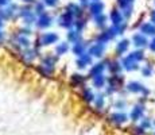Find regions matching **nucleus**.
Segmentation results:
<instances>
[{
  "label": "nucleus",
  "instance_id": "4be33fe9",
  "mask_svg": "<svg viewBox=\"0 0 155 135\" xmlns=\"http://www.w3.org/2000/svg\"><path fill=\"white\" fill-rule=\"evenodd\" d=\"M134 0H117V5L120 7V10H127V8H132Z\"/></svg>",
  "mask_w": 155,
  "mask_h": 135
},
{
  "label": "nucleus",
  "instance_id": "393cba45",
  "mask_svg": "<svg viewBox=\"0 0 155 135\" xmlns=\"http://www.w3.org/2000/svg\"><path fill=\"white\" fill-rule=\"evenodd\" d=\"M153 126V123H151L150 119H147V118H143L142 120H140V127H143L144 130H148V128Z\"/></svg>",
  "mask_w": 155,
  "mask_h": 135
},
{
  "label": "nucleus",
  "instance_id": "4c0bfd02",
  "mask_svg": "<svg viewBox=\"0 0 155 135\" xmlns=\"http://www.w3.org/2000/svg\"><path fill=\"white\" fill-rule=\"evenodd\" d=\"M154 3H155V0H154Z\"/></svg>",
  "mask_w": 155,
  "mask_h": 135
},
{
  "label": "nucleus",
  "instance_id": "a211bd4d",
  "mask_svg": "<svg viewBox=\"0 0 155 135\" xmlns=\"http://www.w3.org/2000/svg\"><path fill=\"white\" fill-rule=\"evenodd\" d=\"M105 83H107V77L104 76V74L93 77V85L96 86V88H103V86H105Z\"/></svg>",
  "mask_w": 155,
  "mask_h": 135
},
{
  "label": "nucleus",
  "instance_id": "39448f33",
  "mask_svg": "<svg viewBox=\"0 0 155 135\" xmlns=\"http://www.w3.org/2000/svg\"><path fill=\"white\" fill-rule=\"evenodd\" d=\"M139 32L144 34L146 37L154 38L155 37V25H154L153 22H144V23H142L140 27H139Z\"/></svg>",
  "mask_w": 155,
  "mask_h": 135
},
{
  "label": "nucleus",
  "instance_id": "6ab92c4d",
  "mask_svg": "<svg viewBox=\"0 0 155 135\" xmlns=\"http://www.w3.org/2000/svg\"><path fill=\"white\" fill-rule=\"evenodd\" d=\"M68 38H69L70 42H73V43H77V42H80L81 39V32L78 31V30H70L69 32H68Z\"/></svg>",
  "mask_w": 155,
  "mask_h": 135
},
{
  "label": "nucleus",
  "instance_id": "f257e3e1",
  "mask_svg": "<svg viewBox=\"0 0 155 135\" xmlns=\"http://www.w3.org/2000/svg\"><path fill=\"white\" fill-rule=\"evenodd\" d=\"M127 91L131 92V93H135V95H142V96H147L150 93V91H148L147 88H146L144 85H143L142 83H139V81H130V83L127 84Z\"/></svg>",
  "mask_w": 155,
  "mask_h": 135
},
{
  "label": "nucleus",
  "instance_id": "f8f14e48",
  "mask_svg": "<svg viewBox=\"0 0 155 135\" xmlns=\"http://www.w3.org/2000/svg\"><path fill=\"white\" fill-rule=\"evenodd\" d=\"M89 11L93 16H99L104 11V4L101 2H92V4L89 5Z\"/></svg>",
  "mask_w": 155,
  "mask_h": 135
},
{
  "label": "nucleus",
  "instance_id": "7c9ffc66",
  "mask_svg": "<svg viewBox=\"0 0 155 135\" xmlns=\"http://www.w3.org/2000/svg\"><path fill=\"white\" fill-rule=\"evenodd\" d=\"M124 107H126V101H117V103H116V108H117V110H123Z\"/></svg>",
  "mask_w": 155,
  "mask_h": 135
},
{
  "label": "nucleus",
  "instance_id": "b1692460",
  "mask_svg": "<svg viewBox=\"0 0 155 135\" xmlns=\"http://www.w3.org/2000/svg\"><path fill=\"white\" fill-rule=\"evenodd\" d=\"M68 50H69V46H68V43H66V42H62V43H59L58 46H57L55 53L58 54V56H62V54H65Z\"/></svg>",
  "mask_w": 155,
  "mask_h": 135
},
{
  "label": "nucleus",
  "instance_id": "cd10ccee",
  "mask_svg": "<svg viewBox=\"0 0 155 135\" xmlns=\"http://www.w3.org/2000/svg\"><path fill=\"white\" fill-rule=\"evenodd\" d=\"M43 3L46 5H49V7H55L58 4V0H43Z\"/></svg>",
  "mask_w": 155,
  "mask_h": 135
},
{
  "label": "nucleus",
  "instance_id": "a878e982",
  "mask_svg": "<svg viewBox=\"0 0 155 135\" xmlns=\"http://www.w3.org/2000/svg\"><path fill=\"white\" fill-rule=\"evenodd\" d=\"M94 104H96L97 108H103V106H104V97H103V95H99V96H96V97H94Z\"/></svg>",
  "mask_w": 155,
  "mask_h": 135
},
{
  "label": "nucleus",
  "instance_id": "c85d7f7f",
  "mask_svg": "<svg viewBox=\"0 0 155 135\" xmlns=\"http://www.w3.org/2000/svg\"><path fill=\"white\" fill-rule=\"evenodd\" d=\"M148 49H150L153 53H155V37L150 42H148Z\"/></svg>",
  "mask_w": 155,
  "mask_h": 135
},
{
  "label": "nucleus",
  "instance_id": "f3484780",
  "mask_svg": "<svg viewBox=\"0 0 155 135\" xmlns=\"http://www.w3.org/2000/svg\"><path fill=\"white\" fill-rule=\"evenodd\" d=\"M85 49L86 46L84 45V42H77V43L73 45V49H71V52H73L76 56H82V54H85Z\"/></svg>",
  "mask_w": 155,
  "mask_h": 135
},
{
  "label": "nucleus",
  "instance_id": "473e14b6",
  "mask_svg": "<svg viewBox=\"0 0 155 135\" xmlns=\"http://www.w3.org/2000/svg\"><path fill=\"white\" fill-rule=\"evenodd\" d=\"M11 0H0V5H5V4H8Z\"/></svg>",
  "mask_w": 155,
  "mask_h": 135
},
{
  "label": "nucleus",
  "instance_id": "c9c22d12",
  "mask_svg": "<svg viewBox=\"0 0 155 135\" xmlns=\"http://www.w3.org/2000/svg\"><path fill=\"white\" fill-rule=\"evenodd\" d=\"M92 2H100V0H92Z\"/></svg>",
  "mask_w": 155,
  "mask_h": 135
},
{
  "label": "nucleus",
  "instance_id": "c756f323",
  "mask_svg": "<svg viewBox=\"0 0 155 135\" xmlns=\"http://www.w3.org/2000/svg\"><path fill=\"white\" fill-rule=\"evenodd\" d=\"M35 11H37L38 14H45L43 12V4H41V3H38L37 7H35Z\"/></svg>",
  "mask_w": 155,
  "mask_h": 135
},
{
  "label": "nucleus",
  "instance_id": "9d476101",
  "mask_svg": "<svg viewBox=\"0 0 155 135\" xmlns=\"http://www.w3.org/2000/svg\"><path fill=\"white\" fill-rule=\"evenodd\" d=\"M107 66H108V62H99V64H94L93 66H92L91 69V77L93 79V77L96 76H100V74H104V70L107 69Z\"/></svg>",
  "mask_w": 155,
  "mask_h": 135
},
{
  "label": "nucleus",
  "instance_id": "2eb2a0df",
  "mask_svg": "<svg viewBox=\"0 0 155 135\" xmlns=\"http://www.w3.org/2000/svg\"><path fill=\"white\" fill-rule=\"evenodd\" d=\"M51 23H53L51 16H49L47 14H41V16H39V19H38L37 25H38L39 29H45V27H49Z\"/></svg>",
  "mask_w": 155,
  "mask_h": 135
},
{
  "label": "nucleus",
  "instance_id": "0eeeda50",
  "mask_svg": "<svg viewBox=\"0 0 155 135\" xmlns=\"http://www.w3.org/2000/svg\"><path fill=\"white\" fill-rule=\"evenodd\" d=\"M58 41V35L55 32H45L39 37V42L42 46H47V45H51L55 43Z\"/></svg>",
  "mask_w": 155,
  "mask_h": 135
},
{
  "label": "nucleus",
  "instance_id": "9b49d317",
  "mask_svg": "<svg viewBox=\"0 0 155 135\" xmlns=\"http://www.w3.org/2000/svg\"><path fill=\"white\" fill-rule=\"evenodd\" d=\"M130 45H131L130 39L119 41L117 45H116V53H117V56H123V54H126L128 52V49H130Z\"/></svg>",
  "mask_w": 155,
  "mask_h": 135
},
{
  "label": "nucleus",
  "instance_id": "423d86ee",
  "mask_svg": "<svg viewBox=\"0 0 155 135\" xmlns=\"http://www.w3.org/2000/svg\"><path fill=\"white\" fill-rule=\"evenodd\" d=\"M58 22H59V26H61V27H65V29H70L71 26H74L76 20H74V16H73V15H70L69 12H65L64 15H61V16H59Z\"/></svg>",
  "mask_w": 155,
  "mask_h": 135
},
{
  "label": "nucleus",
  "instance_id": "72a5a7b5",
  "mask_svg": "<svg viewBox=\"0 0 155 135\" xmlns=\"http://www.w3.org/2000/svg\"><path fill=\"white\" fill-rule=\"evenodd\" d=\"M82 4H88V0H81Z\"/></svg>",
  "mask_w": 155,
  "mask_h": 135
},
{
  "label": "nucleus",
  "instance_id": "1a4fd4ad",
  "mask_svg": "<svg viewBox=\"0 0 155 135\" xmlns=\"http://www.w3.org/2000/svg\"><path fill=\"white\" fill-rule=\"evenodd\" d=\"M104 52H105V45L100 43V42H96L94 45H92V46L89 47V54H91L92 57L100 58V57L104 54Z\"/></svg>",
  "mask_w": 155,
  "mask_h": 135
},
{
  "label": "nucleus",
  "instance_id": "2f4dec72",
  "mask_svg": "<svg viewBox=\"0 0 155 135\" xmlns=\"http://www.w3.org/2000/svg\"><path fill=\"white\" fill-rule=\"evenodd\" d=\"M150 22H153L154 25H155V10H153L150 12Z\"/></svg>",
  "mask_w": 155,
  "mask_h": 135
},
{
  "label": "nucleus",
  "instance_id": "7ed1b4c3",
  "mask_svg": "<svg viewBox=\"0 0 155 135\" xmlns=\"http://www.w3.org/2000/svg\"><path fill=\"white\" fill-rule=\"evenodd\" d=\"M144 112H146L144 106H143V104H136V106L134 107L132 110H131L130 119H131V120H134V122L142 120V119L144 118Z\"/></svg>",
  "mask_w": 155,
  "mask_h": 135
},
{
  "label": "nucleus",
  "instance_id": "f704fd0d",
  "mask_svg": "<svg viewBox=\"0 0 155 135\" xmlns=\"http://www.w3.org/2000/svg\"><path fill=\"white\" fill-rule=\"evenodd\" d=\"M23 2H32V0H23Z\"/></svg>",
  "mask_w": 155,
  "mask_h": 135
},
{
  "label": "nucleus",
  "instance_id": "e433bc0d",
  "mask_svg": "<svg viewBox=\"0 0 155 135\" xmlns=\"http://www.w3.org/2000/svg\"><path fill=\"white\" fill-rule=\"evenodd\" d=\"M153 135H155V133H154V134H153Z\"/></svg>",
  "mask_w": 155,
  "mask_h": 135
},
{
  "label": "nucleus",
  "instance_id": "4468645a",
  "mask_svg": "<svg viewBox=\"0 0 155 135\" xmlns=\"http://www.w3.org/2000/svg\"><path fill=\"white\" fill-rule=\"evenodd\" d=\"M111 120L115 123V124L120 126V124H123V123H126L128 120V116L124 112H115V113L111 115Z\"/></svg>",
  "mask_w": 155,
  "mask_h": 135
},
{
  "label": "nucleus",
  "instance_id": "bb28decb",
  "mask_svg": "<svg viewBox=\"0 0 155 135\" xmlns=\"http://www.w3.org/2000/svg\"><path fill=\"white\" fill-rule=\"evenodd\" d=\"M74 26L77 27V30H78V31H81V30H82V29H84V27H85V20H82V19L77 20V22L74 23Z\"/></svg>",
  "mask_w": 155,
  "mask_h": 135
},
{
  "label": "nucleus",
  "instance_id": "6e6552de",
  "mask_svg": "<svg viewBox=\"0 0 155 135\" xmlns=\"http://www.w3.org/2000/svg\"><path fill=\"white\" fill-rule=\"evenodd\" d=\"M109 19H111V22H112V26H119V25H121V23H124L126 18H124V15L120 10H116L115 8V10L111 11Z\"/></svg>",
  "mask_w": 155,
  "mask_h": 135
},
{
  "label": "nucleus",
  "instance_id": "dca6fc26",
  "mask_svg": "<svg viewBox=\"0 0 155 135\" xmlns=\"http://www.w3.org/2000/svg\"><path fill=\"white\" fill-rule=\"evenodd\" d=\"M111 70L112 74H119V72L123 69V66H121V62H117V61H109L108 62V66H107Z\"/></svg>",
  "mask_w": 155,
  "mask_h": 135
},
{
  "label": "nucleus",
  "instance_id": "5701e85b",
  "mask_svg": "<svg viewBox=\"0 0 155 135\" xmlns=\"http://www.w3.org/2000/svg\"><path fill=\"white\" fill-rule=\"evenodd\" d=\"M140 72H142V76L150 77V76H153V73H154V68H153V65H144V66L140 69Z\"/></svg>",
  "mask_w": 155,
  "mask_h": 135
},
{
  "label": "nucleus",
  "instance_id": "ddd939ff",
  "mask_svg": "<svg viewBox=\"0 0 155 135\" xmlns=\"http://www.w3.org/2000/svg\"><path fill=\"white\" fill-rule=\"evenodd\" d=\"M92 64V56L91 54H82V56H80L78 57V59H77V66H78L80 69H84L86 68L88 65H91Z\"/></svg>",
  "mask_w": 155,
  "mask_h": 135
},
{
  "label": "nucleus",
  "instance_id": "412c9836",
  "mask_svg": "<svg viewBox=\"0 0 155 135\" xmlns=\"http://www.w3.org/2000/svg\"><path fill=\"white\" fill-rule=\"evenodd\" d=\"M107 19H108V18H107L104 14L99 15V16H94V25H96L97 27H105Z\"/></svg>",
  "mask_w": 155,
  "mask_h": 135
},
{
  "label": "nucleus",
  "instance_id": "20e7f679",
  "mask_svg": "<svg viewBox=\"0 0 155 135\" xmlns=\"http://www.w3.org/2000/svg\"><path fill=\"white\" fill-rule=\"evenodd\" d=\"M132 43L135 45L136 49H144V47L148 46V39L144 34L136 32V34L132 35Z\"/></svg>",
  "mask_w": 155,
  "mask_h": 135
},
{
  "label": "nucleus",
  "instance_id": "aec40b11",
  "mask_svg": "<svg viewBox=\"0 0 155 135\" xmlns=\"http://www.w3.org/2000/svg\"><path fill=\"white\" fill-rule=\"evenodd\" d=\"M66 12H69L70 15H73V16H78V15H81L82 11L77 4H69L66 7Z\"/></svg>",
  "mask_w": 155,
  "mask_h": 135
},
{
  "label": "nucleus",
  "instance_id": "f03ea898",
  "mask_svg": "<svg viewBox=\"0 0 155 135\" xmlns=\"http://www.w3.org/2000/svg\"><path fill=\"white\" fill-rule=\"evenodd\" d=\"M121 66L127 72H134V70H138L139 69V62L135 61L131 56H126L121 59Z\"/></svg>",
  "mask_w": 155,
  "mask_h": 135
}]
</instances>
